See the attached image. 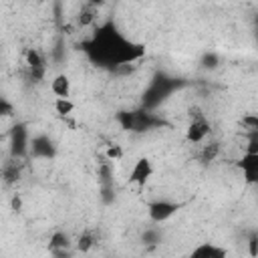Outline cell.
<instances>
[{"label":"cell","mask_w":258,"mask_h":258,"mask_svg":"<svg viewBox=\"0 0 258 258\" xmlns=\"http://www.w3.org/2000/svg\"><path fill=\"white\" fill-rule=\"evenodd\" d=\"M87 52L99 62L107 67H121L129 64L143 56V46L131 42L121 32H117L111 24L103 26L95 32L91 42H87Z\"/></svg>","instance_id":"cell-1"},{"label":"cell","mask_w":258,"mask_h":258,"mask_svg":"<svg viewBox=\"0 0 258 258\" xmlns=\"http://www.w3.org/2000/svg\"><path fill=\"white\" fill-rule=\"evenodd\" d=\"M208 135H210V123L200 111H196V115H191V121L185 129V139L194 145H200L208 139Z\"/></svg>","instance_id":"cell-2"},{"label":"cell","mask_w":258,"mask_h":258,"mask_svg":"<svg viewBox=\"0 0 258 258\" xmlns=\"http://www.w3.org/2000/svg\"><path fill=\"white\" fill-rule=\"evenodd\" d=\"M181 208V204L171 202V200H155L147 206V214L151 218V222H165L169 220L173 214H177V210Z\"/></svg>","instance_id":"cell-3"},{"label":"cell","mask_w":258,"mask_h":258,"mask_svg":"<svg viewBox=\"0 0 258 258\" xmlns=\"http://www.w3.org/2000/svg\"><path fill=\"white\" fill-rule=\"evenodd\" d=\"M151 175H153V165H151V161H149L147 157H141V159H137V161L133 163V167H131L129 183H135V185L143 187V185L149 181Z\"/></svg>","instance_id":"cell-4"},{"label":"cell","mask_w":258,"mask_h":258,"mask_svg":"<svg viewBox=\"0 0 258 258\" xmlns=\"http://www.w3.org/2000/svg\"><path fill=\"white\" fill-rule=\"evenodd\" d=\"M238 167L244 173L246 183H256L258 181V151H244L242 159L238 161Z\"/></svg>","instance_id":"cell-5"},{"label":"cell","mask_w":258,"mask_h":258,"mask_svg":"<svg viewBox=\"0 0 258 258\" xmlns=\"http://www.w3.org/2000/svg\"><path fill=\"white\" fill-rule=\"evenodd\" d=\"M26 67H28V73L32 79L40 81L46 73V64H44V58L42 54L36 50V48H28L26 50Z\"/></svg>","instance_id":"cell-6"},{"label":"cell","mask_w":258,"mask_h":258,"mask_svg":"<svg viewBox=\"0 0 258 258\" xmlns=\"http://www.w3.org/2000/svg\"><path fill=\"white\" fill-rule=\"evenodd\" d=\"M50 91L54 97H69L71 95V79L67 75H56L50 81Z\"/></svg>","instance_id":"cell-7"},{"label":"cell","mask_w":258,"mask_h":258,"mask_svg":"<svg viewBox=\"0 0 258 258\" xmlns=\"http://www.w3.org/2000/svg\"><path fill=\"white\" fill-rule=\"evenodd\" d=\"M30 151H32L34 155L48 157V155L52 153V147H50V141H48L46 137H36V139H32V143H30Z\"/></svg>","instance_id":"cell-8"},{"label":"cell","mask_w":258,"mask_h":258,"mask_svg":"<svg viewBox=\"0 0 258 258\" xmlns=\"http://www.w3.org/2000/svg\"><path fill=\"white\" fill-rule=\"evenodd\" d=\"M191 254H194V256H216V258H222V256H226V250H224V248H218V246H214V244L204 242V244H200Z\"/></svg>","instance_id":"cell-9"},{"label":"cell","mask_w":258,"mask_h":258,"mask_svg":"<svg viewBox=\"0 0 258 258\" xmlns=\"http://www.w3.org/2000/svg\"><path fill=\"white\" fill-rule=\"evenodd\" d=\"M24 149H26V133L22 131V127H16L14 135H12V153L14 155H22Z\"/></svg>","instance_id":"cell-10"},{"label":"cell","mask_w":258,"mask_h":258,"mask_svg":"<svg viewBox=\"0 0 258 258\" xmlns=\"http://www.w3.org/2000/svg\"><path fill=\"white\" fill-rule=\"evenodd\" d=\"M97 16H99V8L87 4V6L81 10V14H79V24H81V26H91V24L97 20Z\"/></svg>","instance_id":"cell-11"},{"label":"cell","mask_w":258,"mask_h":258,"mask_svg":"<svg viewBox=\"0 0 258 258\" xmlns=\"http://www.w3.org/2000/svg\"><path fill=\"white\" fill-rule=\"evenodd\" d=\"M73 109H75V103L69 97H56L54 99V111L58 115H71Z\"/></svg>","instance_id":"cell-12"},{"label":"cell","mask_w":258,"mask_h":258,"mask_svg":"<svg viewBox=\"0 0 258 258\" xmlns=\"http://www.w3.org/2000/svg\"><path fill=\"white\" fill-rule=\"evenodd\" d=\"M93 242H95L93 234H91V232H85V234L79 238V248H81V250H89V248L93 246Z\"/></svg>","instance_id":"cell-13"},{"label":"cell","mask_w":258,"mask_h":258,"mask_svg":"<svg viewBox=\"0 0 258 258\" xmlns=\"http://www.w3.org/2000/svg\"><path fill=\"white\" fill-rule=\"evenodd\" d=\"M121 155H123V151H121V147H117V145H113V147L107 149V157H109V159H119Z\"/></svg>","instance_id":"cell-14"},{"label":"cell","mask_w":258,"mask_h":258,"mask_svg":"<svg viewBox=\"0 0 258 258\" xmlns=\"http://www.w3.org/2000/svg\"><path fill=\"white\" fill-rule=\"evenodd\" d=\"M52 246H67V236H62V234H54V238H52Z\"/></svg>","instance_id":"cell-15"},{"label":"cell","mask_w":258,"mask_h":258,"mask_svg":"<svg viewBox=\"0 0 258 258\" xmlns=\"http://www.w3.org/2000/svg\"><path fill=\"white\" fill-rule=\"evenodd\" d=\"M105 2H107V0H89L87 4H91V6H97V8H99V6H103Z\"/></svg>","instance_id":"cell-16"},{"label":"cell","mask_w":258,"mask_h":258,"mask_svg":"<svg viewBox=\"0 0 258 258\" xmlns=\"http://www.w3.org/2000/svg\"><path fill=\"white\" fill-rule=\"evenodd\" d=\"M6 111H10V107H8V105H6L4 101H0V115H4Z\"/></svg>","instance_id":"cell-17"}]
</instances>
